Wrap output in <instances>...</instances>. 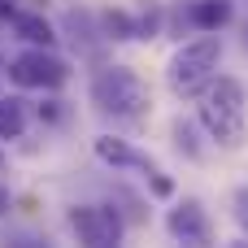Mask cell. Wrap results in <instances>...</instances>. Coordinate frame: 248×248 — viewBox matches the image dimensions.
<instances>
[{
	"label": "cell",
	"mask_w": 248,
	"mask_h": 248,
	"mask_svg": "<svg viewBox=\"0 0 248 248\" xmlns=\"http://www.w3.org/2000/svg\"><path fill=\"white\" fill-rule=\"evenodd\" d=\"M166 231H170L179 244H187V248H205L209 240H214V227H209V214H205L201 201L174 205V209L166 214Z\"/></svg>",
	"instance_id": "cell-6"
},
{
	"label": "cell",
	"mask_w": 248,
	"mask_h": 248,
	"mask_svg": "<svg viewBox=\"0 0 248 248\" xmlns=\"http://www.w3.org/2000/svg\"><path fill=\"white\" fill-rule=\"evenodd\" d=\"M227 248H248V244H244V240H240V244H227Z\"/></svg>",
	"instance_id": "cell-17"
},
{
	"label": "cell",
	"mask_w": 248,
	"mask_h": 248,
	"mask_svg": "<svg viewBox=\"0 0 248 248\" xmlns=\"http://www.w3.org/2000/svg\"><path fill=\"white\" fill-rule=\"evenodd\" d=\"M0 17H4V22H13V17H17V9H13V0H0Z\"/></svg>",
	"instance_id": "cell-15"
},
{
	"label": "cell",
	"mask_w": 248,
	"mask_h": 248,
	"mask_svg": "<svg viewBox=\"0 0 248 248\" xmlns=\"http://www.w3.org/2000/svg\"><path fill=\"white\" fill-rule=\"evenodd\" d=\"M4 209H9V192L0 187V214H4Z\"/></svg>",
	"instance_id": "cell-16"
},
{
	"label": "cell",
	"mask_w": 248,
	"mask_h": 248,
	"mask_svg": "<svg viewBox=\"0 0 248 248\" xmlns=\"http://www.w3.org/2000/svg\"><path fill=\"white\" fill-rule=\"evenodd\" d=\"M65 78H70V61L57 57L52 48H26L9 61V83L26 92H57Z\"/></svg>",
	"instance_id": "cell-4"
},
{
	"label": "cell",
	"mask_w": 248,
	"mask_h": 248,
	"mask_svg": "<svg viewBox=\"0 0 248 248\" xmlns=\"http://www.w3.org/2000/svg\"><path fill=\"white\" fill-rule=\"evenodd\" d=\"M96 22H100V35L105 39H140L135 35V13H126V9H109Z\"/></svg>",
	"instance_id": "cell-12"
},
{
	"label": "cell",
	"mask_w": 248,
	"mask_h": 248,
	"mask_svg": "<svg viewBox=\"0 0 248 248\" xmlns=\"http://www.w3.org/2000/svg\"><path fill=\"white\" fill-rule=\"evenodd\" d=\"M174 144H179V153H187V157H201V148L192 144V126H187V122H174Z\"/></svg>",
	"instance_id": "cell-13"
},
{
	"label": "cell",
	"mask_w": 248,
	"mask_h": 248,
	"mask_svg": "<svg viewBox=\"0 0 248 248\" xmlns=\"http://www.w3.org/2000/svg\"><path fill=\"white\" fill-rule=\"evenodd\" d=\"M92 105L109 118H140L148 109V87L131 65H100L92 74Z\"/></svg>",
	"instance_id": "cell-3"
},
{
	"label": "cell",
	"mask_w": 248,
	"mask_h": 248,
	"mask_svg": "<svg viewBox=\"0 0 248 248\" xmlns=\"http://www.w3.org/2000/svg\"><path fill=\"white\" fill-rule=\"evenodd\" d=\"M9 248H48V240H35V235H17Z\"/></svg>",
	"instance_id": "cell-14"
},
{
	"label": "cell",
	"mask_w": 248,
	"mask_h": 248,
	"mask_svg": "<svg viewBox=\"0 0 248 248\" xmlns=\"http://www.w3.org/2000/svg\"><path fill=\"white\" fill-rule=\"evenodd\" d=\"M70 231L83 248H118L122 218L109 205H74L70 209Z\"/></svg>",
	"instance_id": "cell-5"
},
{
	"label": "cell",
	"mask_w": 248,
	"mask_h": 248,
	"mask_svg": "<svg viewBox=\"0 0 248 248\" xmlns=\"http://www.w3.org/2000/svg\"><path fill=\"white\" fill-rule=\"evenodd\" d=\"M0 161H4V148H0Z\"/></svg>",
	"instance_id": "cell-20"
},
{
	"label": "cell",
	"mask_w": 248,
	"mask_h": 248,
	"mask_svg": "<svg viewBox=\"0 0 248 248\" xmlns=\"http://www.w3.org/2000/svg\"><path fill=\"white\" fill-rule=\"evenodd\" d=\"M0 70H4V61H0Z\"/></svg>",
	"instance_id": "cell-21"
},
{
	"label": "cell",
	"mask_w": 248,
	"mask_h": 248,
	"mask_svg": "<svg viewBox=\"0 0 248 248\" xmlns=\"http://www.w3.org/2000/svg\"><path fill=\"white\" fill-rule=\"evenodd\" d=\"M244 44H248V26H244Z\"/></svg>",
	"instance_id": "cell-19"
},
{
	"label": "cell",
	"mask_w": 248,
	"mask_h": 248,
	"mask_svg": "<svg viewBox=\"0 0 248 248\" xmlns=\"http://www.w3.org/2000/svg\"><path fill=\"white\" fill-rule=\"evenodd\" d=\"M22 135H26V100L0 96V140H22Z\"/></svg>",
	"instance_id": "cell-11"
},
{
	"label": "cell",
	"mask_w": 248,
	"mask_h": 248,
	"mask_svg": "<svg viewBox=\"0 0 248 248\" xmlns=\"http://www.w3.org/2000/svg\"><path fill=\"white\" fill-rule=\"evenodd\" d=\"M65 31H70V39H74L78 52H92V48H96L92 35H100V22H96L92 9H70V13H65ZM100 39H105V35H100Z\"/></svg>",
	"instance_id": "cell-10"
},
{
	"label": "cell",
	"mask_w": 248,
	"mask_h": 248,
	"mask_svg": "<svg viewBox=\"0 0 248 248\" xmlns=\"http://www.w3.org/2000/svg\"><path fill=\"white\" fill-rule=\"evenodd\" d=\"M201 126L214 144L235 148L244 140V83L231 74H218L201 96Z\"/></svg>",
	"instance_id": "cell-1"
},
{
	"label": "cell",
	"mask_w": 248,
	"mask_h": 248,
	"mask_svg": "<svg viewBox=\"0 0 248 248\" xmlns=\"http://www.w3.org/2000/svg\"><path fill=\"white\" fill-rule=\"evenodd\" d=\"M240 222H244V227H248V214H240Z\"/></svg>",
	"instance_id": "cell-18"
},
{
	"label": "cell",
	"mask_w": 248,
	"mask_h": 248,
	"mask_svg": "<svg viewBox=\"0 0 248 248\" xmlns=\"http://www.w3.org/2000/svg\"><path fill=\"white\" fill-rule=\"evenodd\" d=\"M13 35L26 39L31 48H52V44H57L52 22H48L44 13H22V9H17V17H13Z\"/></svg>",
	"instance_id": "cell-9"
},
{
	"label": "cell",
	"mask_w": 248,
	"mask_h": 248,
	"mask_svg": "<svg viewBox=\"0 0 248 248\" xmlns=\"http://www.w3.org/2000/svg\"><path fill=\"white\" fill-rule=\"evenodd\" d=\"M231 0H187V9H179V17L192 26V31H205V35H214V31H222L227 22H231Z\"/></svg>",
	"instance_id": "cell-8"
},
{
	"label": "cell",
	"mask_w": 248,
	"mask_h": 248,
	"mask_svg": "<svg viewBox=\"0 0 248 248\" xmlns=\"http://www.w3.org/2000/svg\"><path fill=\"white\" fill-rule=\"evenodd\" d=\"M218 57H222V39L218 35H201L192 44H179L170 65H166V87L187 100V96H201L214 78H218Z\"/></svg>",
	"instance_id": "cell-2"
},
{
	"label": "cell",
	"mask_w": 248,
	"mask_h": 248,
	"mask_svg": "<svg viewBox=\"0 0 248 248\" xmlns=\"http://www.w3.org/2000/svg\"><path fill=\"white\" fill-rule=\"evenodd\" d=\"M96 157L105 161V166H113V170H148V174H157V166L144 157V153H135L126 140H113V135H96Z\"/></svg>",
	"instance_id": "cell-7"
}]
</instances>
